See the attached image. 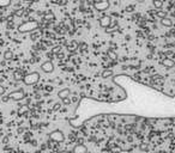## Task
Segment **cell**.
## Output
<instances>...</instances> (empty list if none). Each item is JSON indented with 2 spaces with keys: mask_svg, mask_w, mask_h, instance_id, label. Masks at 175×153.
<instances>
[{
  "mask_svg": "<svg viewBox=\"0 0 175 153\" xmlns=\"http://www.w3.org/2000/svg\"><path fill=\"white\" fill-rule=\"evenodd\" d=\"M39 26H40V23L37 21L30 19V21H27V22L19 24L18 25V31L21 34H28V32H31V31L39 29Z\"/></svg>",
  "mask_w": 175,
  "mask_h": 153,
  "instance_id": "6da1fadb",
  "label": "cell"
},
{
  "mask_svg": "<svg viewBox=\"0 0 175 153\" xmlns=\"http://www.w3.org/2000/svg\"><path fill=\"white\" fill-rule=\"evenodd\" d=\"M39 80H40V73H37V72H30V73L25 74L23 78V83L25 85H34V84L39 83Z\"/></svg>",
  "mask_w": 175,
  "mask_h": 153,
  "instance_id": "7a4b0ae2",
  "label": "cell"
},
{
  "mask_svg": "<svg viewBox=\"0 0 175 153\" xmlns=\"http://www.w3.org/2000/svg\"><path fill=\"white\" fill-rule=\"evenodd\" d=\"M49 139L53 140V141H55V142H62L65 140V134H64L62 130L56 129V130H53L49 134Z\"/></svg>",
  "mask_w": 175,
  "mask_h": 153,
  "instance_id": "3957f363",
  "label": "cell"
},
{
  "mask_svg": "<svg viewBox=\"0 0 175 153\" xmlns=\"http://www.w3.org/2000/svg\"><path fill=\"white\" fill-rule=\"evenodd\" d=\"M9 97H10V99H12L15 102H19V101H22L25 97V93H24L23 90H17V91L10 92L9 93Z\"/></svg>",
  "mask_w": 175,
  "mask_h": 153,
  "instance_id": "277c9868",
  "label": "cell"
},
{
  "mask_svg": "<svg viewBox=\"0 0 175 153\" xmlns=\"http://www.w3.org/2000/svg\"><path fill=\"white\" fill-rule=\"evenodd\" d=\"M41 71L42 72H44V73H53L54 72V65H53V62L52 61H44L42 65H41Z\"/></svg>",
  "mask_w": 175,
  "mask_h": 153,
  "instance_id": "5b68a950",
  "label": "cell"
},
{
  "mask_svg": "<svg viewBox=\"0 0 175 153\" xmlns=\"http://www.w3.org/2000/svg\"><path fill=\"white\" fill-rule=\"evenodd\" d=\"M109 7H110V4L109 3H101V1H95L94 3V9L97 10V11H100V12L107 11Z\"/></svg>",
  "mask_w": 175,
  "mask_h": 153,
  "instance_id": "8992f818",
  "label": "cell"
},
{
  "mask_svg": "<svg viewBox=\"0 0 175 153\" xmlns=\"http://www.w3.org/2000/svg\"><path fill=\"white\" fill-rule=\"evenodd\" d=\"M110 24H112V18H110L109 16H103V17H101V19H100V25H101L102 28L108 29V28L110 26Z\"/></svg>",
  "mask_w": 175,
  "mask_h": 153,
  "instance_id": "52a82bcc",
  "label": "cell"
},
{
  "mask_svg": "<svg viewBox=\"0 0 175 153\" xmlns=\"http://www.w3.org/2000/svg\"><path fill=\"white\" fill-rule=\"evenodd\" d=\"M72 153H88V148L83 143H77L73 149H72Z\"/></svg>",
  "mask_w": 175,
  "mask_h": 153,
  "instance_id": "ba28073f",
  "label": "cell"
},
{
  "mask_svg": "<svg viewBox=\"0 0 175 153\" xmlns=\"http://www.w3.org/2000/svg\"><path fill=\"white\" fill-rule=\"evenodd\" d=\"M162 63H163V66L165 68H173V67H175V61L173 59H170V57H165L162 61Z\"/></svg>",
  "mask_w": 175,
  "mask_h": 153,
  "instance_id": "9c48e42d",
  "label": "cell"
},
{
  "mask_svg": "<svg viewBox=\"0 0 175 153\" xmlns=\"http://www.w3.org/2000/svg\"><path fill=\"white\" fill-rule=\"evenodd\" d=\"M70 95H71V90L70 89H64V90H60L59 92H58V96H59V98L62 101L64 98H66V97H70Z\"/></svg>",
  "mask_w": 175,
  "mask_h": 153,
  "instance_id": "30bf717a",
  "label": "cell"
},
{
  "mask_svg": "<svg viewBox=\"0 0 175 153\" xmlns=\"http://www.w3.org/2000/svg\"><path fill=\"white\" fill-rule=\"evenodd\" d=\"M29 111V105L28 104H24V105H21L19 109H18V115H25Z\"/></svg>",
  "mask_w": 175,
  "mask_h": 153,
  "instance_id": "8fae6325",
  "label": "cell"
},
{
  "mask_svg": "<svg viewBox=\"0 0 175 153\" xmlns=\"http://www.w3.org/2000/svg\"><path fill=\"white\" fill-rule=\"evenodd\" d=\"M13 78H15V80L16 82H23V78H24V76L22 75V72L21 71H16L15 73H13Z\"/></svg>",
  "mask_w": 175,
  "mask_h": 153,
  "instance_id": "7c38bea8",
  "label": "cell"
},
{
  "mask_svg": "<svg viewBox=\"0 0 175 153\" xmlns=\"http://www.w3.org/2000/svg\"><path fill=\"white\" fill-rule=\"evenodd\" d=\"M161 24H162L163 26H171V25H173V22H171V19H170V18L165 17V18L161 19Z\"/></svg>",
  "mask_w": 175,
  "mask_h": 153,
  "instance_id": "4fadbf2b",
  "label": "cell"
},
{
  "mask_svg": "<svg viewBox=\"0 0 175 153\" xmlns=\"http://www.w3.org/2000/svg\"><path fill=\"white\" fill-rule=\"evenodd\" d=\"M113 75V71L112 69H106L102 72V78H109V76Z\"/></svg>",
  "mask_w": 175,
  "mask_h": 153,
  "instance_id": "5bb4252c",
  "label": "cell"
},
{
  "mask_svg": "<svg viewBox=\"0 0 175 153\" xmlns=\"http://www.w3.org/2000/svg\"><path fill=\"white\" fill-rule=\"evenodd\" d=\"M156 16H157L159 19H163V18L167 17V12H164V11H162V10H158V11L156 12Z\"/></svg>",
  "mask_w": 175,
  "mask_h": 153,
  "instance_id": "9a60e30c",
  "label": "cell"
},
{
  "mask_svg": "<svg viewBox=\"0 0 175 153\" xmlns=\"http://www.w3.org/2000/svg\"><path fill=\"white\" fill-rule=\"evenodd\" d=\"M12 57H13V54H12V51H10V50H6V51L4 53V59H5V60H12Z\"/></svg>",
  "mask_w": 175,
  "mask_h": 153,
  "instance_id": "2e32d148",
  "label": "cell"
},
{
  "mask_svg": "<svg viewBox=\"0 0 175 153\" xmlns=\"http://www.w3.org/2000/svg\"><path fill=\"white\" fill-rule=\"evenodd\" d=\"M152 4H153V6H155L156 9H161V7L163 6L162 0H153V1H152Z\"/></svg>",
  "mask_w": 175,
  "mask_h": 153,
  "instance_id": "e0dca14e",
  "label": "cell"
},
{
  "mask_svg": "<svg viewBox=\"0 0 175 153\" xmlns=\"http://www.w3.org/2000/svg\"><path fill=\"white\" fill-rule=\"evenodd\" d=\"M62 103H64L65 105H70L72 102H71V98H70V97H66V98L62 99Z\"/></svg>",
  "mask_w": 175,
  "mask_h": 153,
  "instance_id": "ac0fdd59",
  "label": "cell"
},
{
  "mask_svg": "<svg viewBox=\"0 0 175 153\" xmlns=\"http://www.w3.org/2000/svg\"><path fill=\"white\" fill-rule=\"evenodd\" d=\"M1 101H3L4 103L9 102V101H10V97H9V95H7V96H1Z\"/></svg>",
  "mask_w": 175,
  "mask_h": 153,
  "instance_id": "d6986e66",
  "label": "cell"
},
{
  "mask_svg": "<svg viewBox=\"0 0 175 153\" xmlns=\"http://www.w3.org/2000/svg\"><path fill=\"white\" fill-rule=\"evenodd\" d=\"M5 91H6V89H5L4 86H1V85H0V96H4Z\"/></svg>",
  "mask_w": 175,
  "mask_h": 153,
  "instance_id": "ffe728a7",
  "label": "cell"
},
{
  "mask_svg": "<svg viewBox=\"0 0 175 153\" xmlns=\"http://www.w3.org/2000/svg\"><path fill=\"white\" fill-rule=\"evenodd\" d=\"M140 149L142 151H146L148 149V145L146 143H140Z\"/></svg>",
  "mask_w": 175,
  "mask_h": 153,
  "instance_id": "44dd1931",
  "label": "cell"
},
{
  "mask_svg": "<svg viewBox=\"0 0 175 153\" xmlns=\"http://www.w3.org/2000/svg\"><path fill=\"white\" fill-rule=\"evenodd\" d=\"M23 13H24L23 10H17L16 11V16H23Z\"/></svg>",
  "mask_w": 175,
  "mask_h": 153,
  "instance_id": "7402d4cb",
  "label": "cell"
},
{
  "mask_svg": "<svg viewBox=\"0 0 175 153\" xmlns=\"http://www.w3.org/2000/svg\"><path fill=\"white\" fill-rule=\"evenodd\" d=\"M108 54L110 55V57H112V59H115V57H116V55H115V54H114L112 50H108Z\"/></svg>",
  "mask_w": 175,
  "mask_h": 153,
  "instance_id": "603a6c76",
  "label": "cell"
},
{
  "mask_svg": "<svg viewBox=\"0 0 175 153\" xmlns=\"http://www.w3.org/2000/svg\"><path fill=\"white\" fill-rule=\"evenodd\" d=\"M71 102H73V103H76V102H78V97H77V96H73V97L71 98Z\"/></svg>",
  "mask_w": 175,
  "mask_h": 153,
  "instance_id": "cb8c5ba5",
  "label": "cell"
},
{
  "mask_svg": "<svg viewBox=\"0 0 175 153\" xmlns=\"http://www.w3.org/2000/svg\"><path fill=\"white\" fill-rule=\"evenodd\" d=\"M97 1H101V3H109V0H97Z\"/></svg>",
  "mask_w": 175,
  "mask_h": 153,
  "instance_id": "d4e9b609",
  "label": "cell"
},
{
  "mask_svg": "<svg viewBox=\"0 0 175 153\" xmlns=\"http://www.w3.org/2000/svg\"><path fill=\"white\" fill-rule=\"evenodd\" d=\"M132 9H133L132 6H128V7H127V11H128V12H131V11H132Z\"/></svg>",
  "mask_w": 175,
  "mask_h": 153,
  "instance_id": "484cf974",
  "label": "cell"
}]
</instances>
